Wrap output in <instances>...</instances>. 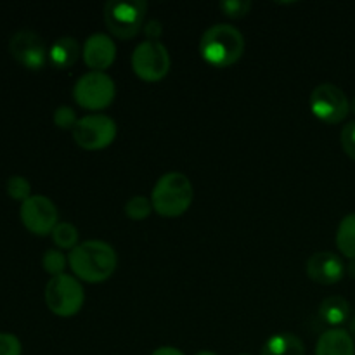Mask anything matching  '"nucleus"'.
<instances>
[{
  "mask_svg": "<svg viewBox=\"0 0 355 355\" xmlns=\"http://www.w3.org/2000/svg\"><path fill=\"white\" fill-rule=\"evenodd\" d=\"M68 266L82 283H104L118 267L116 250L101 239H87L69 252Z\"/></svg>",
  "mask_w": 355,
  "mask_h": 355,
  "instance_id": "nucleus-1",
  "label": "nucleus"
},
{
  "mask_svg": "<svg viewBox=\"0 0 355 355\" xmlns=\"http://www.w3.org/2000/svg\"><path fill=\"white\" fill-rule=\"evenodd\" d=\"M245 45V37L238 28L217 23L201 35L200 54L214 68H229L241 59Z\"/></svg>",
  "mask_w": 355,
  "mask_h": 355,
  "instance_id": "nucleus-2",
  "label": "nucleus"
},
{
  "mask_svg": "<svg viewBox=\"0 0 355 355\" xmlns=\"http://www.w3.org/2000/svg\"><path fill=\"white\" fill-rule=\"evenodd\" d=\"M194 200V187L189 177L182 172L163 173L151 191L153 208L166 218L180 217L191 208Z\"/></svg>",
  "mask_w": 355,
  "mask_h": 355,
  "instance_id": "nucleus-3",
  "label": "nucleus"
},
{
  "mask_svg": "<svg viewBox=\"0 0 355 355\" xmlns=\"http://www.w3.org/2000/svg\"><path fill=\"white\" fill-rule=\"evenodd\" d=\"M148 3L144 0H110L104 3V23L111 35L130 40L144 26Z\"/></svg>",
  "mask_w": 355,
  "mask_h": 355,
  "instance_id": "nucleus-4",
  "label": "nucleus"
},
{
  "mask_svg": "<svg viewBox=\"0 0 355 355\" xmlns=\"http://www.w3.org/2000/svg\"><path fill=\"white\" fill-rule=\"evenodd\" d=\"M85 302L82 281L71 274L51 277L45 286V304L52 314L59 318H73L78 314Z\"/></svg>",
  "mask_w": 355,
  "mask_h": 355,
  "instance_id": "nucleus-5",
  "label": "nucleus"
},
{
  "mask_svg": "<svg viewBox=\"0 0 355 355\" xmlns=\"http://www.w3.org/2000/svg\"><path fill=\"white\" fill-rule=\"evenodd\" d=\"M116 97L114 80L106 71H87L73 87V99L89 111H103Z\"/></svg>",
  "mask_w": 355,
  "mask_h": 355,
  "instance_id": "nucleus-6",
  "label": "nucleus"
},
{
  "mask_svg": "<svg viewBox=\"0 0 355 355\" xmlns=\"http://www.w3.org/2000/svg\"><path fill=\"white\" fill-rule=\"evenodd\" d=\"M130 62L135 75L149 83L165 78L172 66L170 52L165 44L158 40H148V38L134 49Z\"/></svg>",
  "mask_w": 355,
  "mask_h": 355,
  "instance_id": "nucleus-7",
  "label": "nucleus"
},
{
  "mask_svg": "<svg viewBox=\"0 0 355 355\" xmlns=\"http://www.w3.org/2000/svg\"><path fill=\"white\" fill-rule=\"evenodd\" d=\"M76 144L85 151H99L114 142L118 134L116 121L103 113L85 114L71 130Z\"/></svg>",
  "mask_w": 355,
  "mask_h": 355,
  "instance_id": "nucleus-8",
  "label": "nucleus"
},
{
  "mask_svg": "<svg viewBox=\"0 0 355 355\" xmlns=\"http://www.w3.org/2000/svg\"><path fill=\"white\" fill-rule=\"evenodd\" d=\"M311 111L324 123H340L350 113V103L347 94L335 83H321L311 94Z\"/></svg>",
  "mask_w": 355,
  "mask_h": 355,
  "instance_id": "nucleus-9",
  "label": "nucleus"
},
{
  "mask_svg": "<svg viewBox=\"0 0 355 355\" xmlns=\"http://www.w3.org/2000/svg\"><path fill=\"white\" fill-rule=\"evenodd\" d=\"M19 217L24 227L37 236L52 234L54 227L59 224L58 207L44 194H31L26 201H23Z\"/></svg>",
  "mask_w": 355,
  "mask_h": 355,
  "instance_id": "nucleus-10",
  "label": "nucleus"
},
{
  "mask_svg": "<svg viewBox=\"0 0 355 355\" xmlns=\"http://www.w3.org/2000/svg\"><path fill=\"white\" fill-rule=\"evenodd\" d=\"M9 52L19 64L31 71H38L49 61V51L44 38L33 30H17L9 40Z\"/></svg>",
  "mask_w": 355,
  "mask_h": 355,
  "instance_id": "nucleus-11",
  "label": "nucleus"
},
{
  "mask_svg": "<svg viewBox=\"0 0 355 355\" xmlns=\"http://www.w3.org/2000/svg\"><path fill=\"white\" fill-rule=\"evenodd\" d=\"M82 58L90 71H106L116 59V44L107 33H92L83 42Z\"/></svg>",
  "mask_w": 355,
  "mask_h": 355,
  "instance_id": "nucleus-12",
  "label": "nucleus"
},
{
  "mask_svg": "<svg viewBox=\"0 0 355 355\" xmlns=\"http://www.w3.org/2000/svg\"><path fill=\"white\" fill-rule=\"evenodd\" d=\"M347 267L343 260L333 252H315L307 260V276L318 284H336L343 279Z\"/></svg>",
  "mask_w": 355,
  "mask_h": 355,
  "instance_id": "nucleus-13",
  "label": "nucleus"
},
{
  "mask_svg": "<svg viewBox=\"0 0 355 355\" xmlns=\"http://www.w3.org/2000/svg\"><path fill=\"white\" fill-rule=\"evenodd\" d=\"M315 355H355V342L349 331L329 328L315 343Z\"/></svg>",
  "mask_w": 355,
  "mask_h": 355,
  "instance_id": "nucleus-14",
  "label": "nucleus"
},
{
  "mask_svg": "<svg viewBox=\"0 0 355 355\" xmlns=\"http://www.w3.org/2000/svg\"><path fill=\"white\" fill-rule=\"evenodd\" d=\"M82 55V45L75 37H61L49 47V62L58 69L71 68Z\"/></svg>",
  "mask_w": 355,
  "mask_h": 355,
  "instance_id": "nucleus-15",
  "label": "nucleus"
},
{
  "mask_svg": "<svg viewBox=\"0 0 355 355\" xmlns=\"http://www.w3.org/2000/svg\"><path fill=\"white\" fill-rule=\"evenodd\" d=\"M260 355H305V345L293 333L281 331L267 338Z\"/></svg>",
  "mask_w": 355,
  "mask_h": 355,
  "instance_id": "nucleus-16",
  "label": "nucleus"
},
{
  "mask_svg": "<svg viewBox=\"0 0 355 355\" xmlns=\"http://www.w3.org/2000/svg\"><path fill=\"white\" fill-rule=\"evenodd\" d=\"M318 315L329 328H340L350 319V304L343 297H328L319 305Z\"/></svg>",
  "mask_w": 355,
  "mask_h": 355,
  "instance_id": "nucleus-17",
  "label": "nucleus"
},
{
  "mask_svg": "<svg viewBox=\"0 0 355 355\" xmlns=\"http://www.w3.org/2000/svg\"><path fill=\"white\" fill-rule=\"evenodd\" d=\"M336 246L347 259L355 260V214H349L342 218L336 231Z\"/></svg>",
  "mask_w": 355,
  "mask_h": 355,
  "instance_id": "nucleus-18",
  "label": "nucleus"
},
{
  "mask_svg": "<svg viewBox=\"0 0 355 355\" xmlns=\"http://www.w3.org/2000/svg\"><path fill=\"white\" fill-rule=\"evenodd\" d=\"M51 236L54 245L58 246V250H69L71 252L73 248H76L80 245V232L76 229V225L71 224V222H59Z\"/></svg>",
  "mask_w": 355,
  "mask_h": 355,
  "instance_id": "nucleus-19",
  "label": "nucleus"
},
{
  "mask_svg": "<svg viewBox=\"0 0 355 355\" xmlns=\"http://www.w3.org/2000/svg\"><path fill=\"white\" fill-rule=\"evenodd\" d=\"M153 210H155V208H153L151 198L142 196V194H135V196H132L123 207L125 215H127L128 218H132V220H137V222L146 220V218L151 215Z\"/></svg>",
  "mask_w": 355,
  "mask_h": 355,
  "instance_id": "nucleus-20",
  "label": "nucleus"
},
{
  "mask_svg": "<svg viewBox=\"0 0 355 355\" xmlns=\"http://www.w3.org/2000/svg\"><path fill=\"white\" fill-rule=\"evenodd\" d=\"M42 267H44L45 272L51 274L52 277L61 276V274H64L66 267H68V257L64 255L62 250L51 248L42 255Z\"/></svg>",
  "mask_w": 355,
  "mask_h": 355,
  "instance_id": "nucleus-21",
  "label": "nucleus"
},
{
  "mask_svg": "<svg viewBox=\"0 0 355 355\" xmlns=\"http://www.w3.org/2000/svg\"><path fill=\"white\" fill-rule=\"evenodd\" d=\"M6 191L12 200L16 201H26L31 196V184L26 177L23 175H12L7 179Z\"/></svg>",
  "mask_w": 355,
  "mask_h": 355,
  "instance_id": "nucleus-22",
  "label": "nucleus"
},
{
  "mask_svg": "<svg viewBox=\"0 0 355 355\" xmlns=\"http://www.w3.org/2000/svg\"><path fill=\"white\" fill-rule=\"evenodd\" d=\"M52 120H54L55 127L61 128V130H73L76 125V121H78L80 118L71 106H66V104H62V106H58L54 110Z\"/></svg>",
  "mask_w": 355,
  "mask_h": 355,
  "instance_id": "nucleus-23",
  "label": "nucleus"
},
{
  "mask_svg": "<svg viewBox=\"0 0 355 355\" xmlns=\"http://www.w3.org/2000/svg\"><path fill=\"white\" fill-rule=\"evenodd\" d=\"M218 7L224 12V16L231 17V19H239V17H245L250 12L252 2L250 0H222Z\"/></svg>",
  "mask_w": 355,
  "mask_h": 355,
  "instance_id": "nucleus-24",
  "label": "nucleus"
},
{
  "mask_svg": "<svg viewBox=\"0 0 355 355\" xmlns=\"http://www.w3.org/2000/svg\"><path fill=\"white\" fill-rule=\"evenodd\" d=\"M340 141H342V148L345 151V155L355 162V120L343 125Z\"/></svg>",
  "mask_w": 355,
  "mask_h": 355,
  "instance_id": "nucleus-25",
  "label": "nucleus"
},
{
  "mask_svg": "<svg viewBox=\"0 0 355 355\" xmlns=\"http://www.w3.org/2000/svg\"><path fill=\"white\" fill-rule=\"evenodd\" d=\"M21 352H23V347L16 335L0 333V355H21Z\"/></svg>",
  "mask_w": 355,
  "mask_h": 355,
  "instance_id": "nucleus-26",
  "label": "nucleus"
},
{
  "mask_svg": "<svg viewBox=\"0 0 355 355\" xmlns=\"http://www.w3.org/2000/svg\"><path fill=\"white\" fill-rule=\"evenodd\" d=\"M144 33L146 37H148V40H158L159 42V37L163 35V24L162 21L158 19H149L144 23Z\"/></svg>",
  "mask_w": 355,
  "mask_h": 355,
  "instance_id": "nucleus-27",
  "label": "nucleus"
},
{
  "mask_svg": "<svg viewBox=\"0 0 355 355\" xmlns=\"http://www.w3.org/2000/svg\"><path fill=\"white\" fill-rule=\"evenodd\" d=\"M151 355H186V354H184L182 350L175 349V347L166 345V347H158V349H156Z\"/></svg>",
  "mask_w": 355,
  "mask_h": 355,
  "instance_id": "nucleus-28",
  "label": "nucleus"
},
{
  "mask_svg": "<svg viewBox=\"0 0 355 355\" xmlns=\"http://www.w3.org/2000/svg\"><path fill=\"white\" fill-rule=\"evenodd\" d=\"M347 272H349L352 277H355V260H350V263L347 266Z\"/></svg>",
  "mask_w": 355,
  "mask_h": 355,
  "instance_id": "nucleus-29",
  "label": "nucleus"
},
{
  "mask_svg": "<svg viewBox=\"0 0 355 355\" xmlns=\"http://www.w3.org/2000/svg\"><path fill=\"white\" fill-rule=\"evenodd\" d=\"M349 328H350V335H352V338H354V342H355V315H354V318L352 319H350V326H349Z\"/></svg>",
  "mask_w": 355,
  "mask_h": 355,
  "instance_id": "nucleus-30",
  "label": "nucleus"
},
{
  "mask_svg": "<svg viewBox=\"0 0 355 355\" xmlns=\"http://www.w3.org/2000/svg\"><path fill=\"white\" fill-rule=\"evenodd\" d=\"M196 355H218V354L211 352V350H201V352H198Z\"/></svg>",
  "mask_w": 355,
  "mask_h": 355,
  "instance_id": "nucleus-31",
  "label": "nucleus"
},
{
  "mask_svg": "<svg viewBox=\"0 0 355 355\" xmlns=\"http://www.w3.org/2000/svg\"><path fill=\"white\" fill-rule=\"evenodd\" d=\"M350 111H352V113L355 114V97L352 101H350Z\"/></svg>",
  "mask_w": 355,
  "mask_h": 355,
  "instance_id": "nucleus-32",
  "label": "nucleus"
},
{
  "mask_svg": "<svg viewBox=\"0 0 355 355\" xmlns=\"http://www.w3.org/2000/svg\"><path fill=\"white\" fill-rule=\"evenodd\" d=\"M239 355H250V354H239Z\"/></svg>",
  "mask_w": 355,
  "mask_h": 355,
  "instance_id": "nucleus-33",
  "label": "nucleus"
}]
</instances>
